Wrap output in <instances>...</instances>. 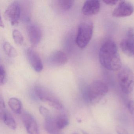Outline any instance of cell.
Here are the masks:
<instances>
[{
  "label": "cell",
  "mask_w": 134,
  "mask_h": 134,
  "mask_svg": "<svg viewBox=\"0 0 134 134\" xmlns=\"http://www.w3.org/2000/svg\"><path fill=\"white\" fill-rule=\"evenodd\" d=\"M100 64L105 69L113 71L120 70L122 63L116 43L111 40L105 42L99 53Z\"/></svg>",
  "instance_id": "1"
},
{
  "label": "cell",
  "mask_w": 134,
  "mask_h": 134,
  "mask_svg": "<svg viewBox=\"0 0 134 134\" xmlns=\"http://www.w3.org/2000/svg\"><path fill=\"white\" fill-rule=\"evenodd\" d=\"M94 25L90 20H85L80 23L78 26L76 42L81 48H84L90 42L93 34Z\"/></svg>",
  "instance_id": "2"
},
{
  "label": "cell",
  "mask_w": 134,
  "mask_h": 134,
  "mask_svg": "<svg viewBox=\"0 0 134 134\" xmlns=\"http://www.w3.org/2000/svg\"><path fill=\"white\" fill-rule=\"evenodd\" d=\"M108 91V86L104 82L100 80L94 81L87 89L88 99L92 104L98 103Z\"/></svg>",
  "instance_id": "3"
},
{
  "label": "cell",
  "mask_w": 134,
  "mask_h": 134,
  "mask_svg": "<svg viewBox=\"0 0 134 134\" xmlns=\"http://www.w3.org/2000/svg\"><path fill=\"white\" fill-rule=\"evenodd\" d=\"M120 87L125 94H130L134 88V75L131 70L125 66L120 70L118 74Z\"/></svg>",
  "instance_id": "4"
},
{
  "label": "cell",
  "mask_w": 134,
  "mask_h": 134,
  "mask_svg": "<svg viewBox=\"0 0 134 134\" xmlns=\"http://www.w3.org/2000/svg\"><path fill=\"white\" fill-rule=\"evenodd\" d=\"M34 91L36 95L41 101L47 103L56 109L59 110L62 109V104L59 99L47 88L41 86H36Z\"/></svg>",
  "instance_id": "5"
},
{
  "label": "cell",
  "mask_w": 134,
  "mask_h": 134,
  "mask_svg": "<svg viewBox=\"0 0 134 134\" xmlns=\"http://www.w3.org/2000/svg\"><path fill=\"white\" fill-rule=\"evenodd\" d=\"M21 7L18 1L12 3L7 8L4 13V18L12 25L18 24L21 17Z\"/></svg>",
  "instance_id": "6"
},
{
  "label": "cell",
  "mask_w": 134,
  "mask_h": 134,
  "mask_svg": "<svg viewBox=\"0 0 134 134\" xmlns=\"http://www.w3.org/2000/svg\"><path fill=\"white\" fill-rule=\"evenodd\" d=\"M120 47L127 56L134 57V30L132 28L129 29L126 38L122 40L120 43Z\"/></svg>",
  "instance_id": "7"
},
{
  "label": "cell",
  "mask_w": 134,
  "mask_h": 134,
  "mask_svg": "<svg viewBox=\"0 0 134 134\" xmlns=\"http://www.w3.org/2000/svg\"><path fill=\"white\" fill-rule=\"evenodd\" d=\"M134 11V7L131 3L126 1H121L114 10L112 15L115 18H124L131 15Z\"/></svg>",
  "instance_id": "8"
},
{
  "label": "cell",
  "mask_w": 134,
  "mask_h": 134,
  "mask_svg": "<svg viewBox=\"0 0 134 134\" xmlns=\"http://www.w3.org/2000/svg\"><path fill=\"white\" fill-rule=\"evenodd\" d=\"M26 58L32 69L37 72L42 71L43 65L40 57L37 53L31 48L27 49L26 52Z\"/></svg>",
  "instance_id": "9"
},
{
  "label": "cell",
  "mask_w": 134,
  "mask_h": 134,
  "mask_svg": "<svg viewBox=\"0 0 134 134\" xmlns=\"http://www.w3.org/2000/svg\"><path fill=\"white\" fill-rule=\"evenodd\" d=\"M22 119L28 134H40L38 125L32 115L29 113H24Z\"/></svg>",
  "instance_id": "10"
},
{
  "label": "cell",
  "mask_w": 134,
  "mask_h": 134,
  "mask_svg": "<svg viewBox=\"0 0 134 134\" xmlns=\"http://www.w3.org/2000/svg\"><path fill=\"white\" fill-rule=\"evenodd\" d=\"M27 32L31 44L34 46L38 44L42 37V32L39 26L34 23H30L27 26Z\"/></svg>",
  "instance_id": "11"
},
{
  "label": "cell",
  "mask_w": 134,
  "mask_h": 134,
  "mask_svg": "<svg viewBox=\"0 0 134 134\" xmlns=\"http://www.w3.org/2000/svg\"><path fill=\"white\" fill-rule=\"evenodd\" d=\"M100 6V2L98 1H87L83 5L82 12L87 16L95 15L99 12Z\"/></svg>",
  "instance_id": "12"
},
{
  "label": "cell",
  "mask_w": 134,
  "mask_h": 134,
  "mask_svg": "<svg viewBox=\"0 0 134 134\" xmlns=\"http://www.w3.org/2000/svg\"><path fill=\"white\" fill-rule=\"evenodd\" d=\"M68 58L66 54L62 51L53 52L48 58V62L54 66H61L66 64Z\"/></svg>",
  "instance_id": "13"
},
{
  "label": "cell",
  "mask_w": 134,
  "mask_h": 134,
  "mask_svg": "<svg viewBox=\"0 0 134 134\" xmlns=\"http://www.w3.org/2000/svg\"><path fill=\"white\" fill-rule=\"evenodd\" d=\"M44 127L49 134H63L60 129L56 126L55 119L51 116L45 118Z\"/></svg>",
  "instance_id": "14"
},
{
  "label": "cell",
  "mask_w": 134,
  "mask_h": 134,
  "mask_svg": "<svg viewBox=\"0 0 134 134\" xmlns=\"http://www.w3.org/2000/svg\"><path fill=\"white\" fill-rule=\"evenodd\" d=\"M0 116L4 124L12 130L16 129L17 124L13 116L10 113L6 110L2 114H0Z\"/></svg>",
  "instance_id": "15"
},
{
  "label": "cell",
  "mask_w": 134,
  "mask_h": 134,
  "mask_svg": "<svg viewBox=\"0 0 134 134\" xmlns=\"http://www.w3.org/2000/svg\"><path fill=\"white\" fill-rule=\"evenodd\" d=\"M8 104L11 109L17 114L21 113L22 103L21 101L16 98H12L8 100Z\"/></svg>",
  "instance_id": "16"
},
{
  "label": "cell",
  "mask_w": 134,
  "mask_h": 134,
  "mask_svg": "<svg viewBox=\"0 0 134 134\" xmlns=\"http://www.w3.org/2000/svg\"><path fill=\"white\" fill-rule=\"evenodd\" d=\"M55 122L57 127L62 130L69 125V120L66 115L61 114L55 118Z\"/></svg>",
  "instance_id": "17"
},
{
  "label": "cell",
  "mask_w": 134,
  "mask_h": 134,
  "mask_svg": "<svg viewBox=\"0 0 134 134\" xmlns=\"http://www.w3.org/2000/svg\"><path fill=\"white\" fill-rule=\"evenodd\" d=\"M3 49L5 54L10 58H15L18 55V52L15 48L8 42L4 43Z\"/></svg>",
  "instance_id": "18"
},
{
  "label": "cell",
  "mask_w": 134,
  "mask_h": 134,
  "mask_svg": "<svg viewBox=\"0 0 134 134\" xmlns=\"http://www.w3.org/2000/svg\"><path fill=\"white\" fill-rule=\"evenodd\" d=\"M58 2L60 7L65 10L70 9L74 3V1L72 0H59Z\"/></svg>",
  "instance_id": "19"
},
{
  "label": "cell",
  "mask_w": 134,
  "mask_h": 134,
  "mask_svg": "<svg viewBox=\"0 0 134 134\" xmlns=\"http://www.w3.org/2000/svg\"><path fill=\"white\" fill-rule=\"evenodd\" d=\"M13 39L17 44H22L24 41V38L21 32L18 30L15 29L12 33Z\"/></svg>",
  "instance_id": "20"
},
{
  "label": "cell",
  "mask_w": 134,
  "mask_h": 134,
  "mask_svg": "<svg viewBox=\"0 0 134 134\" xmlns=\"http://www.w3.org/2000/svg\"><path fill=\"white\" fill-rule=\"evenodd\" d=\"M7 73L4 67L2 65L0 66V84L4 85L7 81Z\"/></svg>",
  "instance_id": "21"
},
{
  "label": "cell",
  "mask_w": 134,
  "mask_h": 134,
  "mask_svg": "<svg viewBox=\"0 0 134 134\" xmlns=\"http://www.w3.org/2000/svg\"><path fill=\"white\" fill-rule=\"evenodd\" d=\"M39 111L41 114L45 118H47L51 116L49 110L47 108L43 106L40 107Z\"/></svg>",
  "instance_id": "22"
},
{
  "label": "cell",
  "mask_w": 134,
  "mask_h": 134,
  "mask_svg": "<svg viewBox=\"0 0 134 134\" xmlns=\"http://www.w3.org/2000/svg\"><path fill=\"white\" fill-rule=\"evenodd\" d=\"M127 108L131 114L134 115V101L130 100L127 104Z\"/></svg>",
  "instance_id": "23"
},
{
  "label": "cell",
  "mask_w": 134,
  "mask_h": 134,
  "mask_svg": "<svg viewBox=\"0 0 134 134\" xmlns=\"http://www.w3.org/2000/svg\"><path fill=\"white\" fill-rule=\"evenodd\" d=\"M116 130L118 134H129L125 129L120 125H117L116 127Z\"/></svg>",
  "instance_id": "24"
},
{
  "label": "cell",
  "mask_w": 134,
  "mask_h": 134,
  "mask_svg": "<svg viewBox=\"0 0 134 134\" xmlns=\"http://www.w3.org/2000/svg\"><path fill=\"white\" fill-rule=\"evenodd\" d=\"M6 110L5 105L4 99L2 96L0 98V114L2 113Z\"/></svg>",
  "instance_id": "25"
},
{
  "label": "cell",
  "mask_w": 134,
  "mask_h": 134,
  "mask_svg": "<svg viewBox=\"0 0 134 134\" xmlns=\"http://www.w3.org/2000/svg\"><path fill=\"white\" fill-rule=\"evenodd\" d=\"M103 2L107 5L113 6L116 4L117 3L118 1H104Z\"/></svg>",
  "instance_id": "26"
},
{
  "label": "cell",
  "mask_w": 134,
  "mask_h": 134,
  "mask_svg": "<svg viewBox=\"0 0 134 134\" xmlns=\"http://www.w3.org/2000/svg\"><path fill=\"white\" fill-rule=\"evenodd\" d=\"M0 22H1V26L3 27V28H4V25L3 23V21H2V18H1V21H0Z\"/></svg>",
  "instance_id": "27"
},
{
  "label": "cell",
  "mask_w": 134,
  "mask_h": 134,
  "mask_svg": "<svg viewBox=\"0 0 134 134\" xmlns=\"http://www.w3.org/2000/svg\"><path fill=\"white\" fill-rule=\"evenodd\" d=\"M81 131L83 134H90L88 132H86V131H84V130H81Z\"/></svg>",
  "instance_id": "28"
},
{
  "label": "cell",
  "mask_w": 134,
  "mask_h": 134,
  "mask_svg": "<svg viewBox=\"0 0 134 134\" xmlns=\"http://www.w3.org/2000/svg\"><path fill=\"white\" fill-rule=\"evenodd\" d=\"M78 134V133H73V134Z\"/></svg>",
  "instance_id": "29"
}]
</instances>
